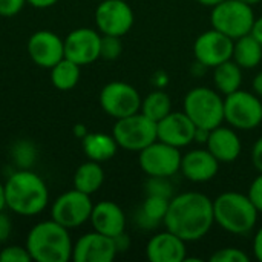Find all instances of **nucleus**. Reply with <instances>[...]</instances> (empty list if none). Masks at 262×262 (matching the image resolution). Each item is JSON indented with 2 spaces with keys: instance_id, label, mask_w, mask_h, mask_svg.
<instances>
[{
  "instance_id": "obj_8",
  "label": "nucleus",
  "mask_w": 262,
  "mask_h": 262,
  "mask_svg": "<svg viewBox=\"0 0 262 262\" xmlns=\"http://www.w3.org/2000/svg\"><path fill=\"white\" fill-rule=\"evenodd\" d=\"M112 135L118 147L130 152H140L157 141V123L147 118L144 114L137 112L134 115L117 120L112 129Z\"/></svg>"
},
{
  "instance_id": "obj_29",
  "label": "nucleus",
  "mask_w": 262,
  "mask_h": 262,
  "mask_svg": "<svg viewBox=\"0 0 262 262\" xmlns=\"http://www.w3.org/2000/svg\"><path fill=\"white\" fill-rule=\"evenodd\" d=\"M123 52V43L121 37L115 35H101L100 43V58L104 60H115Z\"/></svg>"
},
{
  "instance_id": "obj_23",
  "label": "nucleus",
  "mask_w": 262,
  "mask_h": 262,
  "mask_svg": "<svg viewBox=\"0 0 262 262\" xmlns=\"http://www.w3.org/2000/svg\"><path fill=\"white\" fill-rule=\"evenodd\" d=\"M83 150L86 157L92 161L103 163L115 157L118 150V144L114 138V135L107 134H86L83 137Z\"/></svg>"
},
{
  "instance_id": "obj_14",
  "label": "nucleus",
  "mask_w": 262,
  "mask_h": 262,
  "mask_svg": "<svg viewBox=\"0 0 262 262\" xmlns=\"http://www.w3.org/2000/svg\"><path fill=\"white\" fill-rule=\"evenodd\" d=\"M64 41V57L80 66H86L100 58L101 35L91 28H78L68 34Z\"/></svg>"
},
{
  "instance_id": "obj_41",
  "label": "nucleus",
  "mask_w": 262,
  "mask_h": 262,
  "mask_svg": "<svg viewBox=\"0 0 262 262\" xmlns=\"http://www.w3.org/2000/svg\"><path fill=\"white\" fill-rule=\"evenodd\" d=\"M57 2H58V0H26V3L32 5L34 8H40V9H43V8H49V6L55 5Z\"/></svg>"
},
{
  "instance_id": "obj_17",
  "label": "nucleus",
  "mask_w": 262,
  "mask_h": 262,
  "mask_svg": "<svg viewBox=\"0 0 262 262\" xmlns=\"http://www.w3.org/2000/svg\"><path fill=\"white\" fill-rule=\"evenodd\" d=\"M196 126L186 112H169L157 123V140L173 147H186L193 143Z\"/></svg>"
},
{
  "instance_id": "obj_35",
  "label": "nucleus",
  "mask_w": 262,
  "mask_h": 262,
  "mask_svg": "<svg viewBox=\"0 0 262 262\" xmlns=\"http://www.w3.org/2000/svg\"><path fill=\"white\" fill-rule=\"evenodd\" d=\"M11 230H12L11 218L2 210V212H0V243H5V241L9 238Z\"/></svg>"
},
{
  "instance_id": "obj_12",
  "label": "nucleus",
  "mask_w": 262,
  "mask_h": 262,
  "mask_svg": "<svg viewBox=\"0 0 262 262\" xmlns=\"http://www.w3.org/2000/svg\"><path fill=\"white\" fill-rule=\"evenodd\" d=\"M134 11L124 0H103L95 9V23L103 35H126L134 26Z\"/></svg>"
},
{
  "instance_id": "obj_24",
  "label": "nucleus",
  "mask_w": 262,
  "mask_h": 262,
  "mask_svg": "<svg viewBox=\"0 0 262 262\" xmlns=\"http://www.w3.org/2000/svg\"><path fill=\"white\" fill-rule=\"evenodd\" d=\"M232 60L243 69H253L262 61V46L252 35H243L233 41Z\"/></svg>"
},
{
  "instance_id": "obj_13",
  "label": "nucleus",
  "mask_w": 262,
  "mask_h": 262,
  "mask_svg": "<svg viewBox=\"0 0 262 262\" xmlns=\"http://www.w3.org/2000/svg\"><path fill=\"white\" fill-rule=\"evenodd\" d=\"M233 41L235 40L226 34L212 28L196 37L193 43V55L203 66L215 68L232 58Z\"/></svg>"
},
{
  "instance_id": "obj_38",
  "label": "nucleus",
  "mask_w": 262,
  "mask_h": 262,
  "mask_svg": "<svg viewBox=\"0 0 262 262\" xmlns=\"http://www.w3.org/2000/svg\"><path fill=\"white\" fill-rule=\"evenodd\" d=\"M114 243H115L117 252H126V250L129 249V244H130L129 236H127L124 232H123V233H120L118 236H115V238H114Z\"/></svg>"
},
{
  "instance_id": "obj_4",
  "label": "nucleus",
  "mask_w": 262,
  "mask_h": 262,
  "mask_svg": "<svg viewBox=\"0 0 262 262\" xmlns=\"http://www.w3.org/2000/svg\"><path fill=\"white\" fill-rule=\"evenodd\" d=\"M258 209L249 195L239 192H224L213 200L215 223L232 235H246L258 223Z\"/></svg>"
},
{
  "instance_id": "obj_19",
  "label": "nucleus",
  "mask_w": 262,
  "mask_h": 262,
  "mask_svg": "<svg viewBox=\"0 0 262 262\" xmlns=\"http://www.w3.org/2000/svg\"><path fill=\"white\" fill-rule=\"evenodd\" d=\"M220 161L206 149H193L183 155L180 172L192 183H207L216 177Z\"/></svg>"
},
{
  "instance_id": "obj_27",
  "label": "nucleus",
  "mask_w": 262,
  "mask_h": 262,
  "mask_svg": "<svg viewBox=\"0 0 262 262\" xmlns=\"http://www.w3.org/2000/svg\"><path fill=\"white\" fill-rule=\"evenodd\" d=\"M51 80L52 84L60 91H69L75 88L80 80V64L64 57L51 68Z\"/></svg>"
},
{
  "instance_id": "obj_39",
  "label": "nucleus",
  "mask_w": 262,
  "mask_h": 262,
  "mask_svg": "<svg viewBox=\"0 0 262 262\" xmlns=\"http://www.w3.org/2000/svg\"><path fill=\"white\" fill-rule=\"evenodd\" d=\"M209 135H210V130L209 129L196 127L195 129V135H193V141L198 143V144H206L207 140H209Z\"/></svg>"
},
{
  "instance_id": "obj_20",
  "label": "nucleus",
  "mask_w": 262,
  "mask_h": 262,
  "mask_svg": "<svg viewBox=\"0 0 262 262\" xmlns=\"http://www.w3.org/2000/svg\"><path fill=\"white\" fill-rule=\"evenodd\" d=\"M206 146L220 163H233L243 150L241 138L238 137L236 129L226 127L223 124L210 130Z\"/></svg>"
},
{
  "instance_id": "obj_37",
  "label": "nucleus",
  "mask_w": 262,
  "mask_h": 262,
  "mask_svg": "<svg viewBox=\"0 0 262 262\" xmlns=\"http://www.w3.org/2000/svg\"><path fill=\"white\" fill-rule=\"evenodd\" d=\"M253 255L259 262H262V226L258 229L253 238Z\"/></svg>"
},
{
  "instance_id": "obj_6",
  "label": "nucleus",
  "mask_w": 262,
  "mask_h": 262,
  "mask_svg": "<svg viewBox=\"0 0 262 262\" xmlns=\"http://www.w3.org/2000/svg\"><path fill=\"white\" fill-rule=\"evenodd\" d=\"M255 18L252 6L241 0H224L213 6L210 14L212 28L232 40L250 34Z\"/></svg>"
},
{
  "instance_id": "obj_45",
  "label": "nucleus",
  "mask_w": 262,
  "mask_h": 262,
  "mask_svg": "<svg viewBox=\"0 0 262 262\" xmlns=\"http://www.w3.org/2000/svg\"><path fill=\"white\" fill-rule=\"evenodd\" d=\"M241 2H244V3H247V5H250V6H253V5L261 3L262 0H241Z\"/></svg>"
},
{
  "instance_id": "obj_36",
  "label": "nucleus",
  "mask_w": 262,
  "mask_h": 262,
  "mask_svg": "<svg viewBox=\"0 0 262 262\" xmlns=\"http://www.w3.org/2000/svg\"><path fill=\"white\" fill-rule=\"evenodd\" d=\"M252 163L255 166V169L262 173V137L256 140V143L253 144L252 149Z\"/></svg>"
},
{
  "instance_id": "obj_5",
  "label": "nucleus",
  "mask_w": 262,
  "mask_h": 262,
  "mask_svg": "<svg viewBox=\"0 0 262 262\" xmlns=\"http://www.w3.org/2000/svg\"><path fill=\"white\" fill-rule=\"evenodd\" d=\"M183 107L196 127L212 130L224 123V98L210 88L198 86L190 89L184 97Z\"/></svg>"
},
{
  "instance_id": "obj_33",
  "label": "nucleus",
  "mask_w": 262,
  "mask_h": 262,
  "mask_svg": "<svg viewBox=\"0 0 262 262\" xmlns=\"http://www.w3.org/2000/svg\"><path fill=\"white\" fill-rule=\"evenodd\" d=\"M250 201L255 204V207L258 209V212H262V173H259V177H256L247 192Z\"/></svg>"
},
{
  "instance_id": "obj_16",
  "label": "nucleus",
  "mask_w": 262,
  "mask_h": 262,
  "mask_svg": "<svg viewBox=\"0 0 262 262\" xmlns=\"http://www.w3.org/2000/svg\"><path fill=\"white\" fill-rule=\"evenodd\" d=\"M28 54L35 64L51 69L64 58V41L57 34L41 29L31 35L28 41Z\"/></svg>"
},
{
  "instance_id": "obj_28",
  "label": "nucleus",
  "mask_w": 262,
  "mask_h": 262,
  "mask_svg": "<svg viewBox=\"0 0 262 262\" xmlns=\"http://www.w3.org/2000/svg\"><path fill=\"white\" fill-rule=\"evenodd\" d=\"M140 112L158 123L169 112H172V100L164 91H152L150 94H147L146 98H143Z\"/></svg>"
},
{
  "instance_id": "obj_1",
  "label": "nucleus",
  "mask_w": 262,
  "mask_h": 262,
  "mask_svg": "<svg viewBox=\"0 0 262 262\" xmlns=\"http://www.w3.org/2000/svg\"><path fill=\"white\" fill-rule=\"evenodd\" d=\"M163 223L167 230L186 243L200 241L215 224L213 201L200 192H184L172 196Z\"/></svg>"
},
{
  "instance_id": "obj_40",
  "label": "nucleus",
  "mask_w": 262,
  "mask_h": 262,
  "mask_svg": "<svg viewBox=\"0 0 262 262\" xmlns=\"http://www.w3.org/2000/svg\"><path fill=\"white\" fill-rule=\"evenodd\" d=\"M250 34L259 41V45L262 46V17H258V18H255V21H253V26H252V31H250Z\"/></svg>"
},
{
  "instance_id": "obj_34",
  "label": "nucleus",
  "mask_w": 262,
  "mask_h": 262,
  "mask_svg": "<svg viewBox=\"0 0 262 262\" xmlns=\"http://www.w3.org/2000/svg\"><path fill=\"white\" fill-rule=\"evenodd\" d=\"M25 5H26V0H0V15L12 17L18 14Z\"/></svg>"
},
{
  "instance_id": "obj_22",
  "label": "nucleus",
  "mask_w": 262,
  "mask_h": 262,
  "mask_svg": "<svg viewBox=\"0 0 262 262\" xmlns=\"http://www.w3.org/2000/svg\"><path fill=\"white\" fill-rule=\"evenodd\" d=\"M169 198L163 196H155V195H146V200L140 210L135 215L138 227L144 230H152L157 229L163 221L169 209Z\"/></svg>"
},
{
  "instance_id": "obj_3",
  "label": "nucleus",
  "mask_w": 262,
  "mask_h": 262,
  "mask_svg": "<svg viewBox=\"0 0 262 262\" xmlns=\"http://www.w3.org/2000/svg\"><path fill=\"white\" fill-rule=\"evenodd\" d=\"M72 247L68 229L54 220L38 223L26 239V249L37 262H68L72 258Z\"/></svg>"
},
{
  "instance_id": "obj_11",
  "label": "nucleus",
  "mask_w": 262,
  "mask_h": 262,
  "mask_svg": "<svg viewBox=\"0 0 262 262\" xmlns=\"http://www.w3.org/2000/svg\"><path fill=\"white\" fill-rule=\"evenodd\" d=\"M140 92L129 83L111 81L100 92V104L103 111L115 120L134 115L141 111Z\"/></svg>"
},
{
  "instance_id": "obj_2",
  "label": "nucleus",
  "mask_w": 262,
  "mask_h": 262,
  "mask_svg": "<svg viewBox=\"0 0 262 262\" xmlns=\"http://www.w3.org/2000/svg\"><path fill=\"white\" fill-rule=\"evenodd\" d=\"M49 192L45 181L31 170L12 173L5 184L6 207L21 216H34L45 210Z\"/></svg>"
},
{
  "instance_id": "obj_32",
  "label": "nucleus",
  "mask_w": 262,
  "mask_h": 262,
  "mask_svg": "<svg viewBox=\"0 0 262 262\" xmlns=\"http://www.w3.org/2000/svg\"><path fill=\"white\" fill-rule=\"evenodd\" d=\"M32 258L26 247L9 246L0 252V262H31Z\"/></svg>"
},
{
  "instance_id": "obj_18",
  "label": "nucleus",
  "mask_w": 262,
  "mask_h": 262,
  "mask_svg": "<svg viewBox=\"0 0 262 262\" xmlns=\"http://www.w3.org/2000/svg\"><path fill=\"white\" fill-rule=\"evenodd\" d=\"M186 241L170 230L154 235L146 246V256L150 262H184L187 258Z\"/></svg>"
},
{
  "instance_id": "obj_9",
  "label": "nucleus",
  "mask_w": 262,
  "mask_h": 262,
  "mask_svg": "<svg viewBox=\"0 0 262 262\" xmlns=\"http://www.w3.org/2000/svg\"><path fill=\"white\" fill-rule=\"evenodd\" d=\"M138 163L141 170L149 177H166L170 178L180 172L181 152L178 147L166 144L160 140L154 141L147 147L138 152Z\"/></svg>"
},
{
  "instance_id": "obj_10",
  "label": "nucleus",
  "mask_w": 262,
  "mask_h": 262,
  "mask_svg": "<svg viewBox=\"0 0 262 262\" xmlns=\"http://www.w3.org/2000/svg\"><path fill=\"white\" fill-rule=\"evenodd\" d=\"M92 209L94 204L91 201V195L72 189L69 192H64L54 201L51 213L55 223L69 230L77 229L83 226L88 220H91Z\"/></svg>"
},
{
  "instance_id": "obj_31",
  "label": "nucleus",
  "mask_w": 262,
  "mask_h": 262,
  "mask_svg": "<svg viewBox=\"0 0 262 262\" xmlns=\"http://www.w3.org/2000/svg\"><path fill=\"white\" fill-rule=\"evenodd\" d=\"M249 255L236 247H224L216 250L210 258V262H249Z\"/></svg>"
},
{
  "instance_id": "obj_15",
  "label": "nucleus",
  "mask_w": 262,
  "mask_h": 262,
  "mask_svg": "<svg viewBox=\"0 0 262 262\" xmlns=\"http://www.w3.org/2000/svg\"><path fill=\"white\" fill-rule=\"evenodd\" d=\"M117 253L114 238L95 230L83 235L72 247L74 262H111Z\"/></svg>"
},
{
  "instance_id": "obj_25",
  "label": "nucleus",
  "mask_w": 262,
  "mask_h": 262,
  "mask_svg": "<svg viewBox=\"0 0 262 262\" xmlns=\"http://www.w3.org/2000/svg\"><path fill=\"white\" fill-rule=\"evenodd\" d=\"M213 83L221 95H229L243 84V68L238 66L232 58L213 68Z\"/></svg>"
},
{
  "instance_id": "obj_7",
  "label": "nucleus",
  "mask_w": 262,
  "mask_h": 262,
  "mask_svg": "<svg viewBox=\"0 0 262 262\" xmlns=\"http://www.w3.org/2000/svg\"><path fill=\"white\" fill-rule=\"evenodd\" d=\"M224 121L236 130H252L262 123L261 98L238 89L224 98Z\"/></svg>"
},
{
  "instance_id": "obj_42",
  "label": "nucleus",
  "mask_w": 262,
  "mask_h": 262,
  "mask_svg": "<svg viewBox=\"0 0 262 262\" xmlns=\"http://www.w3.org/2000/svg\"><path fill=\"white\" fill-rule=\"evenodd\" d=\"M252 86H253V91H255V94H256L259 98H262V71L261 72H258V74L255 75Z\"/></svg>"
},
{
  "instance_id": "obj_44",
  "label": "nucleus",
  "mask_w": 262,
  "mask_h": 262,
  "mask_svg": "<svg viewBox=\"0 0 262 262\" xmlns=\"http://www.w3.org/2000/svg\"><path fill=\"white\" fill-rule=\"evenodd\" d=\"M6 207V201H5V186L0 183V212Z\"/></svg>"
},
{
  "instance_id": "obj_26",
  "label": "nucleus",
  "mask_w": 262,
  "mask_h": 262,
  "mask_svg": "<svg viewBox=\"0 0 262 262\" xmlns=\"http://www.w3.org/2000/svg\"><path fill=\"white\" fill-rule=\"evenodd\" d=\"M104 181V170L100 163L89 160L81 164L74 175V189L84 192L88 195L95 193Z\"/></svg>"
},
{
  "instance_id": "obj_21",
  "label": "nucleus",
  "mask_w": 262,
  "mask_h": 262,
  "mask_svg": "<svg viewBox=\"0 0 262 262\" xmlns=\"http://www.w3.org/2000/svg\"><path fill=\"white\" fill-rule=\"evenodd\" d=\"M91 223L95 232L115 238L126 229V216L118 204L114 201H100L94 206Z\"/></svg>"
},
{
  "instance_id": "obj_43",
  "label": "nucleus",
  "mask_w": 262,
  "mask_h": 262,
  "mask_svg": "<svg viewBox=\"0 0 262 262\" xmlns=\"http://www.w3.org/2000/svg\"><path fill=\"white\" fill-rule=\"evenodd\" d=\"M196 2H198V3H201V5H204V6L213 8V6H216L218 3L224 2V0H196Z\"/></svg>"
},
{
  "instance_id": "obj_30",
  "label": "nucleus",
  "mask_w": 262,
  "mask_h": 262,
  "mask_svg": "<svg viewBox=\"0 0 262 262\" xmlns=\"http://www.w3.org/2000/svg\"><path fill=\"white\" fill-rule=\"evenodd\" d=\"M146 195H155V196H163V198H172L173 189L166 177H149L146 181Z\"/></svg>"
}]
</instances>
